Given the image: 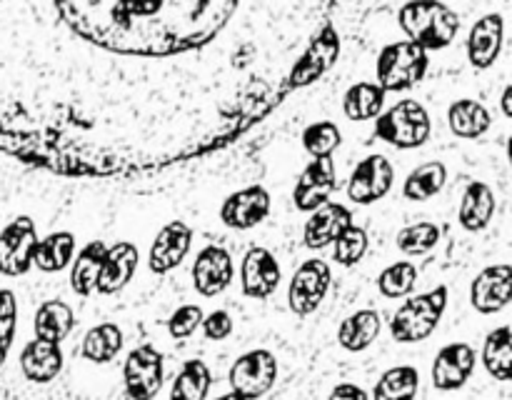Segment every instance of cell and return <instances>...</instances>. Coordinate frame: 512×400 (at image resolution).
<instances>
[{
    "instance_id": "8fae6325",
    "label": "cell",
    "mask_w": 512,
    "mask_h": 400,
    "mask_svg": "<svg viewBox=\"0 0 512 400\" xmlns=\"http://www.w3.org/2000/svg\"><path fill=\"white\" fill-rule=\"evenodd\" d=\"M395 183V168L385 155H368L355 165L348 180V198L355 205H373L390 193Z\"/></svg>"
},
{
    "instance_id": "7bdbcfd3",
    "label": "cell",
    "mask_w": 512,
    "mask_h": 400,
    "mask_svg": "<svg viewBox=\"0 0 512 400\" xmlns=\"http://www.w3.org/2000/svg\"><path fill=\"white\" fill-rule=\"evenodd\" d=\"M500 108H503V113L512 118V85L503 90V98H500Z\"/></svg>"
},
{
    "instance_id": "ffe728a7",
    "label": "cell",
    "mask_w": 512,
    "mask_h": 400,
    "mask_svg": "<svg viewBox=\"0 0 512 400\" xmlns=\"http://www.w3.org/2000/svg\"><path fill=\"white\" fill-rule=\"evenodd\" d=\"M353 223V213L343 203H328L310 213L308 223L303 228V243L310 250H323L328 245L338 243L340 235Z\"/></svg>"
},
{
    "instance_id": "83f0119b",
    "label": "cell",
    "mask_w": 512,
    "mask_h": 400,
    "mask_svg": "<svg viewBox=\"0 0 512 400\" xmlns=\"http://www.w3.org/2000/svg\"><path fill=\"white\" fill-rule=\"evenodd\" d=\"M385 90L378 83H355L345 90L343 95V113L353 123H365V120H378L385 108Z\"/></svg>"
},
{
    "instance_id": "d590c367",
    "label": "cell",
    "mask_w": 512,
    "mask_h": 400,
    "mask_svg": "<svg viewBox=\"0 0 512 400\" xmlns=\"http://www.w3.org/2000/svg\"><path fill=\"white\" fill-rule=\"evenodd\" d=\"M300 140H303L305 153L313 155V160L333 158V153L343 143V133H340V128L333 120H318V123H310L303 130Z\"/></svg>"
},
{
    "instance_id": "ee69618b",
    "label": "cell",
    "mask_w": 512,
    "mask_h": 400,
    "mask_svg": "<svg viewBox=\"0 0 512 400\" xmlns=\"http://www.w3.org/2000/svg\"><path fill=\"white\" fill-rule=\"evenodd\" d=\"M215 400H245V398H243V395H238V393H233V390H230V393L220 395V398H215Z\"/></svg>"
},
{
    "instance_id": "484cf974",
    "label": "cell",
    "mask_w": 512,
    "mask_h": 400,
    "mask_svg": "<svg viewBox=\"0 0 512 400\" xmlns=\"http://www.w3.org/2000/svg\"><path fill=\"white\" fill-rule=\"evenodd\" d=\"M380 330H383V318L378 310H358L340 323L338 343L348 353H363L380 338Z\"/></svg>"
},
{
    "instance_id": "ba28073f",
    "label": "cell",
    "mask_w": 512,
    "mask_h": 400,
    "mask_svg": "<svg viewBox=\"0 0 512 400\" xmlns=\"http://www.w3.org/2000/svg\"><path fill=\"white\" fill-rule=\"evenodd\" d=\"M38 230L33 218L18 215L0 230V275L20 278L35 265V250H38Z\"/></svg>"
},
{
    "instance_id": "cb8c5ba5",
    "label": "cell",
    "mask_w": 512,
    "mask_h": 400,
    "mask_svg": "<svg viewBox=\"0 0 512 400\" xmlns=\"http://www.w3.org/2000/svg\"><path fill=\"white\" fill-rule=\"evenodd\" d=\"M498 203H495V193L488 183L483 180H473L465 188L463 200L458 208V223L463 225L468 233H480L493 223V215Z\"/></svg>"
},
{
    "instance_id": "5b68a950",
    "label": "cell",
    "mask_w": 512,
    "mask_h": 400,
    "mask_svg": "<svg viewBox=\"0 0 512 400\" xmlns=\"http://www.w3.org/2000/svg\"><path fill=\"white\" fill-rule=\"evenodd\" d=\"M430 58L423 48L410 40H398L380 50L378 55V85L385 93H403L423 83L428 75Z\"/></svg>"
},
{
    "instance_id": "ac0fdd59",
    "label": "cell",
    "mask_w": 512,
    "mask_h": 400,
    "mask_svg": "<svg viewBox=\"0 0 512 400\" xmlns=\"http://www.w3.org/2000/svg\"><path fill=\"white\" fill-rule=\"evenodd\" d=\"M475 363H478V355L470 343H448L445 348L438 350L433 360V385L443 393L450 390H460L473 375Z\"/></svg>"
},
{
    "instance_id": "4316f807",
    "label": "cell",
    "mask_w": 512,
    "mask_h": 400,
    "mask_svg": "<svg viewBox=\"0 0 512 400\" xmlns=\"http://www.w3.org/2000/svg\"><path fill=\"white\" fill-rule=\"evenodd\" d=\"M448 125L453 130V135H458V138L478 140L493 125V115H490V110L480 100L460 98L455 103H450Z\"/></svg>"
},
{
    "instance_id": "4dcf8cb0",
    "label": "cell",
    "mask_w": 512,
    "mask_h": 400,
    "mask_svg": "<svg viewBox=\"0 0 512 400\" xmlns=\"http://www.w3.org/2000/svg\"><path fill=\"white\" fill-rule=\"evenodd\" d=\"M445 183H448V165L440 160H430V163L410 170L403 183V195L413 203H425V200L435 198L445 188Z\"/></svg>"
},
{
    "instance_id": "f6af8a7d",
    "label": "cell",
    "mask_w": 512,
    "mask_h": 400,
    "mask_svg": "<svg viewBox=\"0 0 512 400\" xmlns=\"http://www.w3.org/2000/svg\"><path fill=\"white\" fill-rule=\"evenodd\" d=\"M508 160H510V165H512V135L508 138Z\"/></svg>"
},
{
    "instance_id": "277c9868",
    "label": "cell",
    "mask_w": 512,
    "mask_h": 400,
    "mask_svg": "<svg viewBox=\"0 0 512 400\" xmlns=\"http://www.w3.org/2000/svg\"><path fill=\"white\" fill-rule=\"evenodd\" d=\"M430 133H433V123H430L428 108L410 98L395 103L375 120V138L400 150L420 148L428 143Z\"/></svg>"
},
{
    "instance_id": "d6986e66",
    "label": "cell",
    "mask_w": 512,
    "mask_h": 400,
    "mask_svg": "<svg viewBox=\"0 0 512 400\" xmlns=\"http://www.w3.org/2000/svg\"><path fill=\"white\" fill-rule=\"evenodd\" d=\"M505 18L500 13H488L478 18L468 35V60L473 68L488 70L498 63L503 53Z\"/></svg>"
},
{
    "instance_id": "bcb514c9",
    "label": "cell",
    "mask_w": 512,
    "mask_h": 400,
    "mask_svg": "<svg viewBox=\"0 0 512 400\" xmlns=\"http://www.w3.org/2000/svg\"><path fill=\"white\" fill-rule=\"evenodd\" d=\"M0 230H3V218H0Z\"/></svg>"
},
{
    "instance_id": "f546056e",
    "label": "cell",
    "mask_w": 512,
    "mask_h": 400,
    "mask_svg": "<svg viewBox=\"0 0 512 400\" xmlns=\"http://www.w3.org/2000/svg\"><path fill=\"white\" fill-rule=\"evenodd\" d=\"M75 260V235L70 230H58L40 238L35 250V268L43 273H60Z\"/></svg>"
},
{
    "instance_id": "4fadbf2b",
    "label": "cell",
    "mask_w": 512,
    "mask_h": 400,
    "mask_svg": "<svg viewBox=\"0 0 512 400\" xmlns=\"http://www.w3.org/2000/svg\"><path fill=\"white\" fill-rule=\"evenodd\" d=\"M283 270L278 258L263 245H253L240 263V288L245 298L268 300L278 290Z\"/></svg>"
},
{
    "instance_id": "60d3db41",
    "label": "cell",
    "mask_w": 512,
    "mask_h": 400,
    "mask_svg": "<svg viewBox=\"0 0 512 400\" xmlns=\"http://www.w3.org/2000/svg\"><path fill=\"white\" fill-rule=\"evenodd\" d=\"M203 333L208 340H225L233 333V318H230L228 310H213L210 315H205L203 320Z\"/></svg>"
},
{
    "instance_id": "3957f363",
    "label": "cell",
    "mask_w": 512,
    "mask_h": 400,
    "mask_svg": "<svg viewBox=\"0 0 512 400\" xmlns=\"http://www.w3.org/2000/svg\"><path fill=\"white\" fill-rule=\"evenodd\" d=\"M448 295V285H438L428 293L405 298L390 318V335H393L395 343L410 345L428 340L443 320L445 308H448Z\"/></svg>"
},
{
    "instance_id": "30bf717a",
    "label": "cell",
    "mask_w": 512,
    "mask_h": 400,
    "mask_svg": "<svg viewBox=\"0 0 512 400\" xmlns=\"http://www.w3.org/2000/svg\"><path fill=\"white\" fill-rule=\"evenodd\" d=\"M163 378V353L158 348L145 343L130 350L123 365V383L130 400H153L163 388Z\"/></svg>"
},
{
    "instance_id": "f1b7e54d",
    "label": "cell",
    "mask_w": 512,
    "mask_h": 400,
    "mask_svg": "<svg viewBox=\"0 0 512 400\" xmlns=\"http://www.w3.org/2000/svg\"><path fill=\"white\" fill-rule=\"evenodd\" d=\"M123 330L115 323H100L85 333L83 343H80V355L90 363L105 365L110 360L118 358V353L123 350Z\"/></svg>"
},
{
    "instance_id": "9c48e42d",
    "label": "cell",
    "mask_w": 512,
    "mask_h": 400,
    "mask_svg": "<svg viewBox=\"0 0 512 400\" xmlns=\"http://www.w3.org/2000/svg\"><path fill=\"white\" fill-rule=\"evenodd\" d=\"M333 270L323 258H310L293 273L288 285V305L298 318H308L328 295Z\"/></svg>"
},
{
    "instance_id": "9a60e30c",
    "label": "cell",
    "mask_w": 512,
    "mask_h": 400,
    "mask_svg": "<svg viewBox=\"0 0 512 400\" xmlns=\"http://www.w3.org/2000/svg\"><path fill=\"white\" fill-rule=\"evenodd\" d=\"M193 248V228L185 220H170L158 230L148 253V268L155 275H168L188 258Z\"/></svg>"
},
{
    "instance_id": "44dd1931",
    "label": "cell",
    "mask_w": 512,
    "mask_h": 400,
    "mask_svg": "<svg viewBox=\"0 0 512 400\" xmlns=\"http://www.w3.org/2000/svg\"><path fill=\"white\" fill-rule=\"evenodd\" d=\"M140 253L133 243L120 240V243L110 245L108 258H105L103 273L98 280V293L100 295H115L133 280L135 270H138Z\"/></svg>"
},
{
    "instance_id": "52a82bcc",
    "label": "cell",
    "mask_w": 512,
    "mask_h": 400,
    "mask_svg": "<svg viewBox=\"0 0 512 400\" xmlns=\"http://www.w3.org/2000/svg\"><path fill=\"white\" fill-rule=\"evenodd\" d=\"M228 380L233 393L243 395L245 400L263 398L278 380V358L265 348L248 350L230 365Z\"/></svg>"
},
{
    "instance_id": "74e56055",
    "label": "cell",
    "mask_w": 512,
    "mask_h": 400,
    "mask_svg": "<svg viewBox=\"0 0 512 400\" xmlns=\"http://www.w3.org/2000/svg\"><path fill=\"white\" fill-rule=\"evenodd\" d=\"M368 233H365L360 225H350L343 235L338 238V243L333 245V258L335 263L343 265V268H353L368 253Z\"/></svg>"
},
{
    "instance_id": "7402d4cb",
    "label": "cell",
    "mask_w": 512,
    "mask_h": 400,
    "mask_svg": "<svg viewBox=\"0 0 512 400\" xmlns=\"http://www.w3.org/2000/svg\"><path fill=\"white\" fill-rule=\"evenodd\" d=\"M20 370L30 383H50L63 370V350L48 340L33 338L20 350Z\"/></svg>"
},
{
    "instance_id": "8992f818",
    "label": "cell",
    "mask_w": 512,
    "mask_h": 400,
    "mask_svg": "<svg viewBox=\"0 0 512 400\" xmlns=\"http://www.w3.org/2000/svg\"><path fill=\"white\" fill-rule=\"evenodd\" d=\"M340 58V33L333 25V20H325L318 28V33L310 38L308 48L303 50L295 65L288 73V90L308 88L318 83Z\"/></svg>"
},
{
    "instance_id": "e0dca14e",
    "label": "cell",
    "mask_w": 512,
    "mask_h": 400,
    "mask_svg": "<svg viewBox=\"0 0 512 400\" xmlns=\"http://www.w3.org/2000/svg\"><path fill=\"white\" fill-rule=\"evenodd\" d=\"M235 278V265L223 245H205L193 260V285L203 298H215Z\"/></svg>"
},
{
    "instance_id": "7a4b0ae2",
    "label": "cell",
    "mask_w": 512,
    "mask_h": 400,
    "mask_svg": "<svg viewBox=\"0 0 512 400\" xmlns=\"http://www.w3.org/2000/svg\"><path fill=\"white\" fill-rule=\"evenodd\" d=\"M398 23L410 43L430 53L453 43L460 30V15L448 3H405Z\"/></svg>"
},
{
    "instance_id": "d6a6232c",
    "label": "cell",
    "mask_w": 512,
    "mask_h": 400,
    "mask_svg": "<svg viewBox=\"0 0 512 400\" xmlns=\"http://www.w3.org/2000/svg\"><path fill=\"white\" fill-rule=\"evenodd\" d=\"M483 365L495 380H503V383L512 380V328L510 325L490 330L488 338H485L483 343Z\"/></svg>"
},
{
    "instance_id": "8d00e7d4",
    "label": "cell",
    "mask_w": 512,
    "mask_h": 400,
    "mask_svg": "<svg viewBox=\"0 0 512 400\" xmlns=\"http://www.w3.org/2000/svg\"><path fill=\"white\" fill-rule=\"evenodd\" d=\"M440 228L430 220H423V223L405 225L398 233L395 243H398V250L405 255H425L440 243Z\"/></svg>"
},
{
    "instance_id": "d4e9b609",
    "label": "cell",
    "mask_w": 512,
    "mask_h": 400,
    "mask_svg": "<svg viewBox=\"0 0 512 400\" xmlns=\"http://www.w3.org/2000/svg\"><path fill=\"white\" fill-rule=\"evenodd\" d=\"M75 328V313L65 300L50 298L45 303H40V308L35 310L33 318V330L35 338L48 340V343L60 345Z\"/></svg>"
},
{
    "instance_id": "1f68e13d",
    "label": "cell",
    "mask_w": 512,
    "mask_h": 400,
    "mask_svg": "<svg viewBox=\"0 0 512 400\" xmlns=\"http://www.w3.org/2000/svg\"><path fill=\"white\" fill-rule=\"evenodd\" d=\"M213 385V373L200 358L185 360L170 388V400H205Z\"/></svg>"
},
{
    "instance_id": "5bb4252c",
    "label": "cell",
    "mask_w": 512,
    "mask_h": 400,
    "mask_svg": "<svg viewBox=\"0 0 512 400\" xmlns=\"http://www.w3.org/2000/svg\"><path fill=\"white\" fill-rule=\"evenodd\" d=\"M512 303V265L498 263L480 270L470 283V305L478 313L493 315Z\"/></svg>"
},
{
    "instance_id": "7c38bea8",
    "label": "cell",
    "mask_w": 512,
    "mask_h": 400,
    "mask_svg": "<svg viewBox=\"0 0 512 400\" xmlns=\"http://www.w3.org/2000/svg\"><path fill=\"white\" fill-rule=\"evenodd\" d=\"M338 190V173L333 158L310 160L293 188V203L300 213H315L330 203V195Z\"/></svg>"
},
{
    "instance_id": "836d02e7",
    "label": "cell",
    "mask_w": 512,
    "mask_h": 400,
    "mask_svg": "<svg viewBox=\"0 0 512 400\" xmlns=\"http://www.w3.org/2000/svg\"><path fill=\"white\" fill-rule=\"evenodd\" d=\"M420 390V373L413 365H395L385 370L373 388V400H415Z\"/></svg>"
},
{
    "instance_id": "2e32d148",
    "label": "cell",
    "mask_w": 512,
    "mask_h": 400,
    "mask_svg": "<svg viewBox=\"0 0 512 400\" xmlns=\"http://www.w3.org/2000/svg\"><path fill=\"white\" fill-rule=\"evenodd\" d=\"M273 208V198L263 185H248L243 190H235L233 195L220 205V220L233 230H250L263 223Z\"/></svg>"
},
{
    "instance_id": "ab89813d",
    "label": "cell",
    "mask_w": 512,
    "mask_h": 400,
    "mask_svg": "<svg viewBox=\"0 0 512 400\" xmlns=\"http://www.w3.org/2000/svg\"><path fill=\"white\" fill-rule=\"evenodd\" d=\"M203 320H205V313L200 305H193V303L180 305V308L168 318L170 338H175V340L190 338L195 330L203 328Z\"/></svg>"
},
{
    "instance_id": "b9f144b4",
    "label": "cell",
    "mask_w": 512,
    "mask_h": 400,
    "mask_svg": "<svg viewBox=\"0 0 512 400\" xmlns=\"http://www.w3.org/2000/svg\"><path fill=\"white\" fill-rule=\"evenodd\" d=\"M328 400H370V395L365 393L360 385L355 383H340L335 385L333 393H330Z\"/></svg>"
},
{
    "instance_id": "e575fe53",
    "label": "cell",
    "mask_w": 512,
    "mask_h": 400,
    "mask_svg": "<svg viewBox=\"0 0 512 400\" xmlns=\"http://www.w3.org/2000/svg\"><path fill=\"white\" fill-rule=\"evenodd\" d=\"M415 283H418V265L410 260H398L378 275L380 295L390 300L408 298L415 290Z\"/></svg>"
},
{
    "instance_id": "603a6c76",
    "label": "cell",
    "mask_w": 512,
    "mask_h": 400,
    "mask_svg": "<svg viewBox=\"0 0 512 400\" xmlns=\"http://www.w3.org/2000/svg\"><path fill=\"white\" fill-rule=\"evenodd\" d=\"M105 258H108V245L103 240H90L88 245L78 250L73 265H70V288H73L75 295L88 298L98 290Z\"/></svg>"
},
{
    "instance_id": "f35d334b",
    "label": "cell",
    "mask_w": 512,
    "mask_h": 400,
    "mask_svg": "<svg viewBox=\"0 0 512 400\" xmlns=\"http://www.w3.org/2000/svg\"><path fill=\"white\" fill-rule=\"evenodd\" d=\"M15 328H18V298L10 288H0V360H5L13 348Z\"/></svg>"
},
{
    "instance_id": "6da1fadb",
    "label": "cell",
    "mask_w": 512,
    "mask_h": 400,
    "mask_svg": "<svg viewBox=\"0 0 512 400\" xmlns=\"http://www.w3.org/2000/svg\"><path fill=\"white\" fill-rule=\"evenodd\" d=\"M65 25L88 43L118 55L165 58L203 48L230 23L238 3L173 0V3H60Z\"/></svg>"
}]
</instances>
